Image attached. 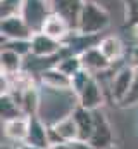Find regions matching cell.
<instances>
[{"mask_svg": "<svg viewBox=\"0 0 138 149\" xmlns=\"http://www.w3.org/2000/svg\"><path fill=\"white\" fill-rule=\"evenodd\" d=\"M40 90H41V102H40L38 116L48 127L72 114V111L78 108V95L72 90H55L41 85Z\"/></svg>", "mask_w": 138, "mask_h": 149, "instance_id": "6da1fadb", "label": "cell"}, {"mask_svg": "<svg viewBox=\"0 0 138 149\" xmlns=\"http://www.w3.org/2000/svg\"><path fill=\"white\" fill-rule=\"evenodd\" d=\"M110 24V14L102 3L95 0H86L78 21L76 33L85 37H99Z\"/></svg>", "mask_w": 138, "mask_h": 149, "instance_id": "7a4b0ae2", "label": "cell"}, {"mask_svg": "<svg viewBox=\"0 0 138 149\" xmlns=\"http://www.w3.org/2000/svg\"><path fill=\"white\" fill-rule=\"evenodd\" d=\"M135 76H137V68H133L131 64H124L123 68H119L112 80H110V99L114 104L121 106V102L126 99V95L130 94L131 87H133V81H135Z\"/></svg>", "mask_w": 138, "mask_h": 149, "instance_id": "3957f363", "label": "cell"}, {"mask_svg": "<svg viewBox=\"0 0 138 149\" xmlns=\"http://www.w3.org/2000/svg\"><path fill=\"white\" fill-rule=\"evenodd\" d=\"M88 142L95 149H109L116 146L114 144V128L104 111V108L95 111V128H93V134Z\"/></svg>", "mask_w": 138, "mask_h": 149, "instance_id": "277c9868", "label": "cell"}, {"mask_svg": "<svg viewBox=\"0 0 138 149\" xmlns=\"http://www.w3.org/2000/svg\"><path fill=\"white\" fill-rule=\"evenodd\" d=\"M50 12H52V7L48 0H24L21 16L36 33V31H41V26Z\"/></svg>", "mask_w": 138, "mask_h": 149, "instance_id": "5b68a950", "label": "cell"}, {"mask_svg": "<svg viewBox=\"0 0 138 149\" xmlns=\"http://www.w3.org/2000/svg\"><path fill=\"white\" fill-rule=\"evenodd\" d=\"M104 104H105V94H104L102 83L93 74L92 80L86 83V87L78 94V106L90 111H97V109H102Z\"/></svg>", "mask_w": 138, "mask_h": 149, "instance_id": "8992f818", "label": "cell"}, {"mask_svg": "<svg viewBox=\"0 0 138 149\" xmlns=\"http://www.w3.org/2000/svg\"><path fill=\"white\" fill-rule=\"evenodd\" d=\"M66 50V45L55 38L36 31L31 37V56L34 57H57Z\"/></svg>", "mask_w": 138, "mask_h": 149, "instance_id": "52a82bcc", "label": "cell"}, {"mask_svg": "<svg viewBox=\"0 0 138 149\" xmlns=\"http://www.w3.org/2000/svg\"><path fill=\"white\" fill-rule=\"evenodd\" d=\"M0 33H2V40H30L34 31L24 21V17L21 14H17V16L2 19Z\"/></svg>", "mask_w": 138, "mask_h": 149, "instance_id": "ba28073f", "label": "cell"}, {"mask_svg": "<svg viewBox=\"0 0 138 149\" xmlns=\"http://www.w3.org/2000/svg\"><path fill=\"white\" fill-rule=\"evenodd\" d=\"M78 139H79V130H78V125H76V120L72 114L50 125V142L52 144L62 142V141L71 142V141H78Z\"/></svg>", "mask_w": 138, "mask_h": 149, "instance_id": "9c48e42d", "label": "cell"}, {"mask_svg": "<svg viewBox=\"0 0 138 149\" xmlns=\"http://www.w3.org/2000/svg\"><path fill=\"white\" fill-rule=\"evenodd\" d=\"M48 2H50L52 12H57L59 16H62L76 31L78 21H79L81 10L86 0H48Z\"/></svg>", "mask_w": 138, "mask_h": 149, "instance_id": "30bf717a", "label": "cell"}, {"mask_svg": "<svg viewBox=\"0 0 138 149\" xmlns=\"http://www.w3.org/2000/svg\"><path fill=\"white\" fill-rule=\"evenodd\" d=\"M41 31H43L45 35H48V37L62 42V43L74 33L72 26L69 24L62 16H59L57 12H50V14L47 16L45 23H43V26H41Z\"/></svg>", "mask_w": 138, "mask_h": 149, "instance_id": "8fae6325", "label": "cell"}, {"mask_svg": "<svg viewBox=\"0 0 138 149\" xmlns=\"http://www.w3.org/2000/svg\"><path fill=\"white\" fill-rule=\"evenodd\" d=\"M79 57H81L83 68H85L86 71H90L92 74H95V76L109 71V70L114 66L112 63L107 61V57L100 52V49H99L97 45H95V47H90V49H86V50H83V52L79 54Z\"/></svg>", "mask_w": 138, "mask_h": 149, "instance_id": "7c38bea8", "label": "cell"}, {"mask_svg": "<svg viewBox=\"0 0 138 149\" xmlns=\"http://www.w3.org/2000/svg\"><path fill=\"white\" fill-rule=\"evenodd\" d=\"M28 130H30V118L19 116L14 120L2 121V132L5 141H10L14 144H23L28 141Z\"/></svg>", "mask_w": 138, "mask_h": 149, "instance_id": "4fadbf2b", "label": "cell"}, {"mask_svg": "<svg viewBox=\"0 0 138 149\" xmlns=\"http://www.w3.org/2000/svg\"><path fill=\"white\" fill-rule=\"evenodd\" d=\"M30 118V130H28V141L30 144L38 146L41 149L50 148V127L36 114V116H28Z\"/></svg>", "mask_w": 138, "mask_h": 149, "instance_id": "5bb4252c", "label": "cell"}, {"mask_svg": "<svg viewBox=\"0 0 138 149\" xmlns=\"http://www.w3.org/2000/svg\"><path fill=\"white\" fill-rule=\"evenodd\" d=\"M41 87L55 88V90H71V76L62 73L57 66H50L36 74Z\"/></svg>", "mask_w": 138, "mask_h": 149, "instance_id": "9a60e30c", "label": "cell"}, {"mask_svg": "<svg viewBox=\"0 0 138 149\" xmlns=\"http://www.w3.org/2000/svg\"><path fill=\"white\" fill-rule=\"evenodd\" d=\"M97 47L100 49V52L107 57V61L112 63V64L123 61V57L126 54L124 43H123V40L117 37V35H105V37H102L99 40Z\"/></svg>", "mask_w": 138, "mask_h": 149, "instance_id": "2e32d148", "label": "cell"}, {"mask_svg": "<svg viewBox=\"0 0 138 149\" xmlns=\"http://www.w3.org/2000/svg\"><path fill=\"white\" fill-rule=\"evenodd\" d=\"M14 95V94H12ZM17 101L23 108V113L26 116H36L40 111V102H41V90H40V83L33 85V87H28L24 88L23 92H19L17 95Z\"/></svg>", "mask_w": 138, "mask_h": 149, "instance_id": "e0dca14e", "label": "cell"}, {"mask_svg": "<svg viewBox=\"0 0 138 149\" xmlns=\"http://www.w3.org/2000/svg\"><path fill=\"white\" fill-rule=\"evenodd\" d=\"M72 116H74L78 130H79V139L81 141H90V137L93 134V128H95V111H90V109H85V108L78 106L72 111Z\"/></svg>", "mask_w": 138, "mask_h": 149, "instance_id": "ac0fdd59", "label": "cell"}, {"mask_svg": "<svg viewBox=\"0 0 138 149\" xmlns=\"http://www.w3.org/2000/svg\"><path fill=\"white\" fill-rule=\"evenodd\" d=\"M24 57L9 50V49H2L0 50V71L2 74H16L24 70Z\"/></svg>", "mask_w": 138, "mask_h": 149, "instance_id": "d6986e66", "label": "cell"}, {"mask_svg": "<svg viewBox=\"0 0 138 149\" xmlns=\"http://www.w3.org/2000/svg\"><path fill=\"white\" fill-rule=\"evenodd\" d=\"M0 114H2V121L26 116L23 113V108H21L17 97L12 94H0Z\"/></svg>", "mask_w": 138, "mask_h": 149, "instance_id": "ffe728a7", "label": "cell"}, {"mask_svg": "<svg viewBox=\"0 0 138 149\" xmlns=\"http://www.w3.org/2000/svg\"><path fill=\"white\" fill-rule=\"evenodd\" d=\"M62 73H66L68 76H74V74L78 73V71H81L83 70V63H81V57H79V54H72L69 49L64 50V54L61 56V59L57 61V64H55Z\"/></svg>", "mask_w": 138, "mask_h": 149, "instance_id": "44dd1931", "label": "cell"}, {"mask_svg": "<svg viewBox=\"0 0 138 149\" xmlns=\"http://www.w3.org/2000/svg\"><path fill=\"white\" fill-rule=\"evenodd\" d=\"M2 49H9L24 59L31 56V38L30 40H2Z\"/></svg>", "mask_w": 138, "mask_h": 149, "instance_id": "7402d4cb", "label": "cell"}, {"mask_svg": "<svg viewBox=\"0 0 138 149\" xmlns=\"http://www.w3.org/2000/svg\"><path fill=\"white\" fill-rule=\"evenodd\" d=\"M24 0H0V17H10L17 16L23 10Z\"/></svg>", "mask_w": 138, "mask_h": 149, "instance_id": "603a6c76", "label": "cell"}, {"mask_svg": "<svg viewBox=\"0 0 138 149\" xmlns=\"http://www.w3.org/2000/svg\"><path fill=\"white\" fill-rule=\"evenodd\" d=\"M92 76H93V74L90 73V71H86V70L83 68L81 71H78V73L71 78V90L78 95V94H79V92L86 87V83L92 80Z\"/></svg>", "mask_w": 138, "mask_h": 149, "instance_id": "cb8c5ba5", "label": "cell"}, {"mask_svg": "<svg viewBox=\"0 0 138 149\" xmlns=\"http://www.w3.org/2000/svg\"><path fill=\"white\" fill-rule=\"evenodd\" d=\"M138 104V70H137V76L133 81V87L130 90V94L126 95V99L121 102V108H130V106H137Z\"/></svg>", "mask_w": 138, "mask_h": 149, "instance_id": "d4e9b609", "label": "cell"}, {"mask_svg": "<svg viewBox=\"0 0 138 149\" xmlns=\"http://www.w3.org/2000/svg\"><path fill=\"white\" fill-rule=\"evenodd\" d=\"M48 149H72V141L71 142H55V144H52Z\"/></svg>", "mask_w": 138, "mask_h": 149, "instance_id": "484cf974", "label": "cell"}, {"mask_svg": "<svg viewBox=\"0 0 138 149\" xmlns=\"http://www.w3.org/2000/svg\"><path fill=\"white\" fill-rule=\"evenodd\" d=\"M130 64L138 70V45H135L133 50H131V63H130Z\"/></svg>", "mask_w": 138, "mask_h": 149, "instance_id": "4316f807", "label": "cell"}, {"mask_svg": "<svg viewBox=\"0 0 138 149\" xmlns=\"http://www.w3.org/2000/svg\"><path fill=\"white\" fill-rule=\"evenodd\" d=\"M17 149H41V148L33 146V144H30V142H23V144H17Z\"/></svg>", "mask_w": 138, "mask_h": 149, "instance_id": "83f0119b", "label": "cell"}, {"mask_svg": "<svg viewBox=\"0 0 138 149\" xmlns=\"http://www.w3.org/2000/svg\"><path fill=\"white\" fill-rule=\"evenodd\" d=\"M0 149H17V144H14V142H10V141H7L5 144L2 142V148Z\"/></svg>", "mask_w": 138, "mask_h": 149, "instance_id": "f1b7e54d", "label": "cell"}, {"mask_svg": "<svg viewBox=\"0 0 138 149\" xmlns=\"http://www.w3.org/2000/svg\"><path fill=\"white\" fill-rule=\"evenodd\" d=\"M131 31H133V38H135V43L138 45V24L131 26Z\"/></svg>", "mask_w": 138, "mask_h": 149, "instance_id": "f546056e", "label": "cell"}, {"mask_svg": "<svg viewBox=\"0 0 138 149\" xmlns=\"http://www.w3.org/2000/svg\"><path fill=\"white\" fill-rule=\"evenodd\" d=\"M109 149H117V148H116V146H112V148H109Z\"/></svg>", "mask_w": 138, "mask_h": 149, "instance_id": "4dcf8cb0", "label": "cell"}]
</instances>
